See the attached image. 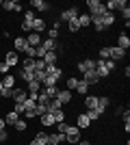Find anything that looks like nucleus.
<instances>
[{
  "label": "nucleus",
  "mask_w": 130,
  "mask_h": 145,
  "mask_svg": "<svg viewBox=\"0 0 130 145\" xmlns=\"http://www.w3.org/2000/svg\"><path fill=\"white\" fill-rule=\"evenodd\" d=\"M48 100H56V93H59V87H41L39 89Z\"/></svg>",
  "instance_id": "4468645a"
},
{
  "label": "nucleus",
  "mask_w": 130,
  "mask_h": 145,
  "mask_svg": "<svg viewBox=\"0 0 130 145\" xmlns=\"http://www.w3.org/2000/svg\"><path fill=\"white\" fill-rule=\"evenodd\" d=\"M13 110H15V113L22 117V115H24V104H18V102H15V108H13Z\"/></svg>",
  "instance_id": "3c124183"
},
{
  "label": "nucleus",
  "mask_w": 130,
  "mask_h": 145,
  "mask_svg": "<svg viewBox=\"0 0 130 145\" xmlns=\"http://www.w3.org/2000/svg\"><path fill=\"white\" fill-rule=\"evenodd\" d=\"M37 108V102H35V100H26L24 102V110H35Z\"/></svg>",
  "instance_id": "c03bdc74"
},
{
  "label": "nucleus",
  "mask_w": 130,
  "mask_h": 145,
  "mask_svg": "<svg viewBox=\"0 0 130 145\" xmlns=\"http://www.w3.org/2000/svg\"><path fill=\"white\" fill-rule=\"evenodd\" d=\"M78 80H80V78H76V76H74V78H67V91H74L76 85H78Z\"/></svg>",
  "instance_id": "a19ab883"
},
{
  "label": "nucleus",
  "mask_w": 130,
  "mask_h": 145,
  "mask_svg": "<svg viewBox=\"0 0 130 145\" xmlns=\"http://www.w3.org/2000/svg\"><path fill=\"white\" fill-rule=\"evenodd\" d=\"M122 18H124L126 22L130 20V9H128V7H122Z\"/></svg>",
  "instance_id": "8fccbe9b"
},
{
  "label": "nucleus",
  "mask_w": 130,
  "mask_h": 145,
  "mask_svg": "<svg viewBox=\"0 0 130 145\" xmlns=\"http://www.w3.org/2000/svg\"><path fill=\"white\" fill-rule=\"evenodd\" d=\"M54 126H56V132H59V134H65V132H67V128H69V123L61 121V123H54Z\"/></svg>",
  "instance_id": "58836bf2"
},
{
  "label": "nucleus",
  "mask_w": 130,
  "mask_h": 145,
  "mask_svg": "<svg viewBox=\"0 0 130 145\" xmlns=\"http://www.w3.org/2000/svg\"><path fill=\"white\" fill-rule=\"evenodd\" d=\"M54 121H56V123L65 121V113H63V110H56V113H54Z\"/></svg>",
  "instance_id": "49530a36"
},
{
  "label": "nucleus",
  "mask_w": 130,
  "mask_h": 145,
  "mask_svg": "<svg viewBox=\"0 0 130 145\" xmlns=\"http://www.w3.org/2000/svg\"><path fill=\"white\" fill-rule=\"evenodd\" d=\"M31 7H33V11H48L50 9V5L46 0H31Z\"/></svg>",
  "instance_id": "2eb2a0df"
},
{
  "label": "nucleus",
  "mask_w": 130,
  "mask_h": 145,
  "mask_svg": "<svg viewBox=\"0 0 130 145\" xmlns=\"http://www.w3.org/2000/svg\"><path fill=\"white\" fill-rule=\"evenodd\" d=\"M108 52H111V54H108V59L113 61V63H115V61H119V59H124V50L122 48H117V46H108Z\"/></svg>",
  "instance_id": "0eeeda50"
},
{
  "label": "nucleus",
  "mask_w": 130,
  "mask_h": 145,
  "mask_svg": "<svg viewBox=\"0 0 130 145\" xmlns=\"http://www.w3.org/2000/svg\"><path fill=\"white\" fill-rule=\"evenodd\" d=\"M26 41H28L31 48H39V46H41V37H39V33H28Z\"/></svg>",
  "instance_id": "f8f14e48"
},
{
  "label": "nucleus",
  "mask_w": 130,
  "mask_h": 145,
  "mask_svg": "<svg viewBox=\"0 0 130 145\" xmlns=\"http://www.w3.org/2000/svg\"><path fill=\"white\" fill-rule=\"evenodd\" d=\"M13 48H15V52H24V50L28 48L26 37H15V39H13Z\"/></svg>",
  "instance_id": "6e6552de"
},
{
  "label": "nucleus",
  "mask_w": 130,
  "mask_h": 145,
  "mask_svg": "<svg viewBox=\"0 0 130 145\" xmlns=\"http://www.w3.org/2000/svg\"><path fill=\"white\" fill-rule=\"evenodd\" d=\"M41 48L46 50V52H56V41H54V39H43Z\"/></svg>",
  "instance_id": "aec40b11"
},
{
  "label": "nucleus",
  "mask_w": 130,
  "mask_h": 145,
  "mask_svg": "<svg viewBox=\"0 0 130 145\" xmlns=\"http://www.w3.org/2000/svg\"><path fill=\"white\" fill-rule=\"evenodd\" d=\"M20 78H22L26 85H28L31 80H35V72H26V69H22V72H20Z\"/></svg>",
  "instance_id": "2f4dec72"
},
{
  "label": "nucleus",
  "mask_w": 130,
  "mask_h": 145,
  "mask_svg": "<svg viewBox=\"0 0 130 145\" xmlns=\"http://www.w3.org/2000/svg\"><path fill=\"white\" fill-rule=\"evenodd\" d=\"M87 7H89V15L91 18H102L106 13L104 2H100V0H87Z\"/></svg>",
  "instance_id": "f03ea898"
},
{
  "label": "nucleus",
  "mask_w": 130,
  "mask_h": 145,
  "mask_svg": "<svg viewBox=\"0 0 130 145\" xmlns=\"http://www.w3.org/2000/svg\"><path fill=\"white\" fill-rule=\"evenodd\" d=\"M35 113H37V117L46 115V113H48V106H46V104H37V108H35Z\"/></svg>",
  "instance_id": "37998d69"
},
{
  "label": "nucleus",
  "mask_w": 130,
  "mask_h": 145,
  "mask_svg": "<svg viewBox=\"0 0 130 145\" xmlns=\"http://www.w3.org/2000/svg\"><path fill=\"white\" fill-rule=\"evenodd\" d=\"M106 106H108V97H98V106H95L93 110H98L100 115H102V113L106 110Z\"/></svg>",
  "instance_id": "5701e85b"
},
{
  "label": "nucleus",
  "mask_w": 130,
  "mask_h": 145,
  "mask_svg": "<svg viewBox=\"0 0 130 145\" xmlns=\"http://www.w3.org/2000/svg\"><path fill=\"white\" fill-rule=\"evenodd\" d=\"M63 108V104L59 102V100H50L48 102V113H52V115H54L56 110H61Z\"/></svg>",
  "instance_id": "a878e982"
},
{
  "label": "nucleus",
  "mask_w": 130,
  "mask_h": 145,
  "mask_svg": "<svg viewBox=\"0 0 130 145\" xmlns=\"http://www.w3.org/2000/svg\"><path fill=\"white\" fill-rule=\"evenodd\" d=\"M22 30H24V33H31V22H22Z\"/></svg>",
  "instance_id": "5fc2aeb1"
},
{
  "label": "nucleus",
  "mask_w": 130,
  "mask_h": 145,
  "mask_svg": "<svg viewBox=\"0 0 130 145\" xmlns=\"http://www.w3.org/2000/svg\"><path fill=\"white\" fill-rule=\"evenodd\" d=\"M0 7H2V0H0Z\"/></svg>",
  "instance_id": "052dcab7"
},
{
  "label": "nucleus",
  "mask_w": 130,
  "mask_h": 145,
  "mask_svg": "<svg viewBox=\"0 0 130 145\" xmlns=\"http://www.w3.org/2000/svg\"><path fill=\"white\" fill-rule=\"evenodd\" d=\"M91 22H93V26H95V30H98V33H102V30L106 28V26L102 24V18H91Z\"/></svg>",
  "instance_id": "f704fd0d"
},
{
  "label": "nucleus",
  "mask_w": 130,
  "mask_h": 145,
  "mask_svg": "<svg viewBox=\"0 0 130 145\" xmlns=\"http://www.w3.org/2000/svg\"><path fill=\"white\" fill-rule=\"evenodd\" d=\"M85 115L89 117V121H95V119H100V113H98V110H93V108H89V110L85 113Z\"/></svg>",
  "instance_id": "ea45409f"
},
{
  "label": "nucleus",
  "mask_w": 130,
  "mask_h": 145,
  "mask_svg": "<svg viewBox=\"0 0 130 145\" xmlns=\"http://www.w3.org/2000/svg\"><path fill=\"white\" fill-rule=\"evenodd\" d=\"M43 63H46V65H56V52H46Z\"/></svg>",
  "instance_id": "7c9ffc66"
},
{
  "label": "nucleus",
  "mask_w": 130,
  "mask_h": 145,
  "mask_svg": "<svg viewBox=\"0 0 130 145\" xmlns=\"http://www.w3.org/2000/svg\"><path fill=\"white\" fill-rule=\"evenodd\" d=\"M74 91H78V93H87V91H89V85H87L85 80H78V85H76Z\"/></svg>",
  "instance_id": "c9c22d12"
},
{
  "label": "nucleus",
  "mask_w": 130,
  "mask_h": 145,
  "mask_svg": "<svg viewBox=\"0 0 130 145\" xmlns=\"http://www.w3.org/2000/svg\"><path fill=\"white\" fill-rule=\"evenodd\" d=\"M65 143H80V128H76V126H69L67 128V132H65Z\"/></svg>",
  "instance_id": "7ed1b4c3"
},
{
  "label": "nucleus",
  "mask_w": 130,
  "mask_h": 145,
  "mask_svg": "<svg viewBox=\"0 0 130 145\" xmlns=\"http://www.w3.org/2000/svg\"><path fill=\"white\" fill-rule=\"evenodd\" d=\"M2 89H5V87H2V80H0V95H2Z\"/></svg>",
  "instance_id": "bf43d9fd"
},
{
  "label": "nucleus",
  "mask_w": 130,
  "mask_h": 145,
  "mask_svg": "<svg viewBox=\"0 0 130 145\" xmlns=\"http://www.w3.org/2000/svg\"><path fill=\"white\" fill-rule=\"evenodd\" d=\"M2 7H5V11H22V5L18 0H2Z\"/></svg>",
  "instance_id": "9b49d317"
},
{
  "label": "nucleus",
  "mask_w": 130,
  "mask_h": 145,
  "mask_svg": "<svg viewBox=\"0 0 130 145\" xmlns=\"http://www.w3.org/2000/svg\"><path fill=\"white\" fill-rule=\"evenodd\" d=\"M9 69H11V67H9L5 61H2V63H0V74H9Z\"/></svg>",
  "instance_id": "603ef678"
},
{
  "label": "nucleus",
  "mask_w": 130,
  "mask_h": 145,
  "mask_svg": "<svg viewBox=\"0 0 130 145\" xmlns=\"http://www.w3.org/2000/svg\"><path fill=\"white\" fill-rule=\"evenodd\" d=\"M78 15H80L78 7H69V9H65V11L61 13V20L63 22H72V20H78Z\"/></svg>",
  "instance_id": "20e7f679"
},
{
  "label": "nucleus",
  "mask_w": 130,
  "mask_h": 145,
  "mask_svg": "<svg viewBox=\"0 0 130 145\" xmlns=\"http://www.w3.org/2000/svg\"><path fill=\"white\" fill-rule=\"evenodd\" d=\"M85 104H87V108H95L98 106V95H87Z\"/></svg>",
  "instance_id": "473e14b6"
},
{
  "label": "nucleus",
  "mask_w": 130,
  "mask_h": 145,
  "mask_svg": "<svg viewBox=\"0 0 130 145\" xmlns=\"http://www.w3.org/2000/svg\"><path fill=\"white\" fill-rule=\"evenodd\" d=\"M117 48H122L124 52L130 48V39H128V35H126V33H122V35H119V39H117Z\"/></svg>",
  "instance_id": "a211bd4d"
},
{
  "label": "nucleus",
  "mask_w": 130,
  "mask_h": 145,
  "mask_svg": "<svg viewBox=\"0 0 130 145\" xmlns=\"http://www.w3.org/2000/svg\"><path fill=\"white\" fill-rule=\"evenodd\" d=\"M11 97H13V100H15L18 104H24L26 100H28V91H26V89H18V87H13Z\"/></svg>",
  "instance_id": "39448f33"
},
{
  "label": "nucleus",
  "mask_w": 130,
  "mask_h": 145,
  "mask_svg": "<svg viewBox=\"0 0 130 145\" xmlns=\"http://www.w3.org/2000/svg\"><path fill=\"white\" fill-rule=\"evenodd\" d=\"M48 39H56V37H59V24H54L52 26V28H50V33H48Z\"/></svg>",
  "instance_id": "a18cd8bd"
},
{
  "label": "nucleus",
  "mask_w": 130,
  "mask_h": 145,
  "mask_svg": "<svg viewBox=\"0 0 130 145\" xmlns=\"http://www.w3.org/2000/svg\"><path fill=\"white\" fill-rule=\"evenodd\" d=\"M2 87H5V89H13V87H15V76L5 74V78H2Z\"/></svg>",
  "instance_id": "393cba45"
},
{
  "label": "nucleus",
  "mask_w": 130,
  "mask_h": 145,
  "mask_svg": "<svg viewBox=\"0 0 130 145\" xmlns=\"http://www.w3.org/2000/svg\"><path fill=\"white\" fill-rule=\"evenodd\" d=\"M33 20H35V11H33V9H28V11L24 13V22H33Z\"/></svg>",
  "instance_id": "de8ad7c7"
},
{
  "label": "nucleus",
  "mask_w": 130,
  "mask_h": 145,
  "mask_svg": "<svg viewBox=\"0 0 130 145\" xmlns=\"http://www.w3.org/2000/svg\"><path fill=\"white\" fill-rule=\"evenodd\" d=\"M56 100H59L61 104L72 102V91H67V89H59V93H56Z\"/></svg>",
  "instance_id": "ddd939ff"
},
{
  "label": "nucleus",
  "mask_w": 130,
  "mask_h": 145,
  "mask_svg": "<svg viewBox=\"0 0 130 145\" xmlns=\"http://www.w3.org/2000/svg\"><path fill=\"white\" fill-rule=\"evenodd\" d=\"M91 126V121H89V117L82 113V115H78V119H76V128H89Z\"/></svg>",
  "instance_id": "4be33fe9"
},
{
  "label": "nucleus",
  "mask_w": 130,
  "mask_h": 145,
  "mask_svg": "<svg viewBox=\"0 0 130 145\" xmlns=\"http://www.w3.org/2000/svg\"><path fill=\"white\" fill-rule=\"evenodd\" d=\"M82 80H85L87 85H95V82H100V76L95 74V69H91V72H85V74H82Z\"/></svg>",
  "instance_id": "1a4fd4ad"
},
{
  "label": "nucleus",
  "mask_w": 130,
  "mask_h": 145,
  "mask_svg": "<svg viewBox=\"0 0 130 145\" xmlns=\"http://www.w3.org/2000/svg\"><path fill=\"white\" fill-rule=\"evenodd\" d=\"M39 89H41V85H39L37 80H31V82H28V93H39Z\"/></svg>",
  "instance_id": "72a5a7b5"
},
{
  "label": "nucleus",
  "mask_w": 130,
  "mask_h": 145,
  "mask_svg": "<svg viewBox=\"0 0 130 145\" xmlns=\"http://www.w3.org/2000/svg\"><path fill=\"white\" fill-rule=\"evenodd\" d=\"M113 69H115V63H113V61H102V59L95 61V74H98L100 78H106Z\"/></svg>",
  "instance_id": "f257e3e1"
},
{
  "label": "nucleus",
  "mask_w": 130,
  "mask_h": 145,
  "mask_svg": "<svg viewBox=\"0 0 130 145\" xmlns=\"http://www.w3.org/2000/svg\"><path fill=\"white\" fill-rule=\"evenodd\" d=\"M5 63H7L9 67H15V65L20 63V59H18V52H15V50L7 52V54H5Z\"/></svg>",
  "instance_id": "9d476101"
},
{
  "label": "nucleus",
  "mask_w": 130,
  "mask_h": 145,
  "mask_svg": "<svg viewBox=\"0 0 130 145\" xmlns=\"http://www.w3.org/2000/svg\"><path fill=\"white\" fill-rule=\"evenodd\" d=\"M24 54H26V59H35V48H31V46H28V48L24 50Z\"/></svg>",
  "instance_id": "09e8293b"
},
{
  "label": "nucleus",
  "mask_w": 130,
  "mask_h": 145,
  "mask_svg": "<svg viewBox=\"0 0 130 145\" xmlns=\"http://www.w3.org/2000/svg\"><path fill=\"white\" fill-rule=\"evenodd\" d=\"M108 54H111V52H108V46L100 48V59H102V61H111V59H108Z\"/></svg>",
  "instance_id": "79ce46f5"
},
{
  "label": "nucleus",
  "mask_w": 130,
  "mask_h": 145,
  "mask_svg": "<svg viewBox=\"0 0 130 145\" xmlns=\"http://www.w3.org/2000/svg\"><path fill=\"white\" fill-rule=\"evenodd\" d=\"M18 119H20L18 113H15V110H9V113H7V117H5V123H7V126H13Z\"/></svg>",
  "instance_id": "b1692460"
},
{
  "label": "nucleus",
  "mask_w": 130,
  "mask_h": 145,
  "mask_svg": "<svg viewBox=\"0 0 130 145\" xmlns=\"http://www.w3.org/2000/svg\"><path fill=\"white\" fill-rule=\"evenodd\" d=\"M13 128H15V130H20V132H24L26 128H28V123H26L24 119H18L15 123H13Z\"/></svg>",
  "instance_id": "e433bc0d"
},
{
  "label": "nucleus",
  "mask_w": 130,
  "mask_h": 145,
  "mask_svg": "<svg viewBox=\"0 0 130 145\" xmlns=\"http://www.w3.org/2000/svg\"><path fill=\"white\" fill-rule=\"evenodd\" d=\"M59 143H65V134H48V145H59Z\"/></svg>",
  "instance_id": "f3484780"
},
{
  "label": "nucleus",
  "mask_w": 130,
  "mask_h": 145,
  "mask_svg": "<svg viewBox=\"0 0 130 145\" xmlns=\"http://www.w3.org/2000/svg\"><path fill=\"white\" fill-rule=\"evenodd\" d=\"M22 69H26V72H35V59H22Z\"/></svg>",
  "instance_id": "cd10ccee"
},
{
  "label": "nucleus",
  "mask_w": 130,
  "mask_h": 145,
  "mask_svg": "<svg viewBox=\"0 0 130 145\" xmlns=\"http://www.w3.org/2000/svg\"><path fill=\"white\" fill-rule=\"evenodd\" d=\"M91 69H95V61H93V59H82L80 63H78V72H80V74L91 72Z\"/></svg>",
  "instance_id": "423d86ee"
},
{
  "label": "nucleus",
  "mask_w": 130,
  "mask_h": 145,
  "mask_svg": "<svg viewBox=\"0 0 130 145\" xmlns=\"http://www.w3.org/2000/svg\"><path fill=\"white\" fill-rule=\"evenodd\" d=\"M76 145H91L89 141H80V143H76Z\"/></svg>",
  "instance_id": "13d9d810"
},
{
  "label": "nucleus",
  "mask_w": 130,
  "mask_h": 145,
  "mask_svg": "<svg viewBox=\"0 0 130 145\" xmlns=\"http://www.w3.org/2000/svg\"><path fill=\"white\" fill-rule=\"evenodd\" d=\"M43 28H46V22H43L41 18H35L31 22V33H41Z\"/></svg>",
  "instance_id": "dca6fc26"
},
{
  "label": "nucleus",
  "mask_w": 130,
  "mask_h": 145,
  "mask_svg": "<svg viewBox=\"0 0 130 145\" xmlns=\"http://www.w3.org/2000/svg\"><path fill=\"white\" fill-rule=\"evenodd\" d=\"M78 24H80V28H82V26H91V15H89V13L78 15Z\"/></svg>",
  "instance_id": "c756f323"
},
{
  "label": "nucleus",
  "mask_w": 130,
  "mask_h": 145,
  "mask_svg": "<svg viewBox=\"0 0 130 145\" xmlns=\"http://www.w3.org/2000/svg\"><path fill=\"white\" fill-rule=\"evenodd\" d=\"M24 117L26 119H33V117H37V113L35 110H24Z\"/></svg>",
  "instance_id": "864d4df0"
},
{
  "label": "nucleus",
  "mask_w": 130,
  "mask_h": 145,
  "mask_svg": "<svg viewBox=\"0 0 130 145\" xmlns=\"http://www.w3.org/2000/svg\"><path fill=\"white\" fill-rule=\"evenodd\" d=\"M59 74H54V76H46V80L41 82V87H56V82H59Z\"/></svg>",
  "instance_id": "412c9836"
},
{
  "label": "nucleus",
  "mask_w": 130,
  "mask_h": 145,
  "mask_svg": "<svg viewBox=\"0 0 130 145\" xmlns=\"http://www.w3.org/2000/svg\"><path fill=\"white\" fill-rule=\"evenodd\" d=\"M7 139H9V134H7V130H0V143H5Z\"/></svg>",
  "instance_id": "6e6d98bb"
},
{
  "label": "nucleus",
  "mask_w": 130,
  "mask_h": 145,
  "mask_svg": "<svg viewBox=\"0 0 130 145\" xmlns=\"http://www.w3.org/2000/svg\"><path fill=\"white\" fill-rule=\"evenodd\" d=\"M102 24H104L106 28H108V26H113V24H115V15H113V13H108V11H106L104 15H102Z\"/></svg>",
  "instance_id": "bb28decb"
},
{
  "label": "nucleus",
  "mask_w": 130,
  "mask_h": 145,
  "mask_svg": "<svg viewBox=\"0 0 130 145\" xmlns=\"http://www.w3.org/2000/svg\"><path fill=\"white\" fill-rule=\"evenodd\" d=\"M67 28H69V33H78V30H80L78 20H72V22H67Z\"/></svg>",
  "instance_id": "4c0bfd02"
},
{
  "label": "nucleus",
  "mask_w": 130,
  "mask_h": 145,
  "mask_svg": "<svg viewBox=\"0 0 130 145\" xmlns=\"http://www.w3.org/2000/svg\"><path fill=\"white\" fill-rule=\"evenodd\" d=\"M41 123H43L46 128H48V126H54V123H56V121H54V115H52V113H46V115H41Z\"/></svg>",
  "instance_id": "c85d7f7f"
},
{
  "label": "nucleus",
  "mask_w": 130,
  "mask_h": 145,
  "mask_svg": "<svg viewBox=\"0 0 130 145\" xmlns=\"http://www.w3.org/2000/svg\"><path fill=\"white\" fill-rule=\"evenodd\" d=\"M5 128H7V123H5V119L0 117V130H5Z\"/></svg>",
  "instance_id": "4d7b16f0"
},
{
  "label": "nucleus",
  "mask_w": 130,
  "mask_h": 145,
  "mask_svg": "<svg viewBox=\"0 0 130 145\" xmlns=\"http://www.w3.org/2000/svg\"><path fill=\"white\" fill-rule=\"evenodd\" d=\"M31 145H48V134H46V132H37Z\"/></svg>",
  "instance_id": "6ab92c4d"
}]
</instances>
